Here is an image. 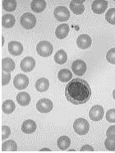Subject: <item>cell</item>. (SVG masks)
Returning <instances> with one entry per match:
<instances>
[{
    "instance_id": "13",
    "label": "cell",
    "mask_w": 115,
    "mask_h": 153,
    "mask_svg": "<svg viewBox=\"0 0 115 153\" xmlns=\"http://www.w3.org/2000/svg\"><path fill=\"white\" fill-rule=\"evenodd\" d=\"M36 128H37V125L35 123V122L31 119L26 120L21 125V130L26 134H31L33 132H35Z\"/></svg>"
},
{
    "instance_id": "8",
    "label": "cell",
    "mask_w": 115,
    "mask_h": 153,
    "mask_svg": "<svg viewBox=\"0 0 115 153\" xmlns=\"http://www.w3.org/2000/svg\"><path fill=\"white\" fill-rule=\"evenodd\" d=\"M89 117L92 121H100L104 117V108L101 105H94L89 112Z\"/></svg>"
},
{
    "instance_id": "30",
    "label": "cell",
    "mask_w": 115,
    "mask_h": 153,
    "mask_svg": "<svg viewBox=\"0 0 115 153\" xmlns=\"http://www.w3.org/2000/svg\"><path fill=\"white\" fill-rule=\"evenodd\" d=\"M106 59L110 64L115 65V48H112L106 54Z\"/></svg>"
},
{
    "instance_id": "25",
    "label": "cell",
    "mask_w": 115,
    "mask_h": 153,
    "mask_svg": "<svg viewBox=\"0 0 115 153\" xmlns=\"http://www.w3.org/2000/svg\"><path fill=\"white\" fill-rule=\"evenodd\" d=\"M15 103L12 100H7L6 101H4L3 105H2V110L4 114H12L14 110H15Z\"/></svg>"
},
{
    "instance_id": "20",
    "label": "cell",
    "mask_w": 115,
    "mask_h": 153,
    "mask_svg": "<svg viewBox=\"0 0 115 153\" xmlns=\"http://www.w3.org/2000/svg\"><path fill=\"white\" fill-rule=\"evenodd\" d=\"M72 78H73V73L68 69H62L58 73V79L63 83L70 81Z\"/></svg>"
},
{
    "instance_id": "23",
    "label": "cell",
    "mask_w": 115,
    "mask_h": 153,
    "mask_svg": "<svg viewBox=\"0 0 115 153\" xmlns=\"http://www.w3.org/2000/svg\"><path fill=\"white\" fill-rule=\"evenodd\" d=\"M71 145V140L67 136L59 137L57 140V146L60 150H67Z\"/></svg>"
},
{
    "instance_id": "3",
    "label": "cell",
    "mask_w": 115,
    "mask_h": 153,
    "mask_svg": "<svg viewBox=\"0 0 115 153\" xmlns=\"http://www.w3.org/2000/svg\"><path fill=\"white\" fill-rule=\"evenodd\" d=\"M36 51L37 53L42 57H48L51 56L53 51V47L52 44L47 42V41H41L37 44L36 46Z\"/></svg>"
},
{
    "instance_id": "24",
    "label": "cell",
    "mask_w": 115,
    "mask_h": 153,
    "mask_svg": "<svg viewBox=\"0 0 115 153\" xmlns=\"http://www.w3.org/2000/svg\"><path fill=\"white\" fill-rule=\"evenodd\" d=\"M18 150V145L13 140H8L3 143L2 152H16Z\"/></svg>"
},
{
    "instance_id": "2",
    "label": "cell",
    "mask_w": 115,
    "mask_h": 153,
    "mask_svg": "<svg viewBox=\"0 0 115 153\" xmlns=\"http://www.w3.org/2000/svg\"><path fill=\"white\" fill-rule=\"evenodd\" d=\"M73 129L78 135H86L90 130V124L85 118H77L74 122Z\"/></svg>"
},
{
    "instance_id": "16",
    "label": "cell",
    "mask_w": 115,
    "mask_h": 153,
    "mask_svg": "<svg viewBox=\"0 0 115 153\" xmlns=\"http://www.w3.org/2000/svg\"><path fill=\"white\" fill-rule=\"evenodd\" d=\"M15 66H16V65L12 59L6 57L2 60V71H3L11 73L14 71Z\"/></svg>"
},
{
    "instance_id": "19",
    "label": "cell",
    "mask_w": 115,
    "mask_h": 153,
    "mask_svg": "<svg viewBox=\"0 0 115 153\" xmlns=\"http://www.w3.org/2000/svg\"><path fill=\"white\" fill-rule=\"evenodd\" d=\"M49 88V81L45 78H40L35 83V89L39 92H45Z\"/></svg>"
},
{
    "instance_id": "31",
    "label": "cell",
    "mask_w": 115,
    "mask_h": 153,
    "mask_svg": "<svg viewBox=\"0 0 115 153\" xmlns=\"http://www.w3.org/2000/svg\"><path fill=\"white\" fill-rule=\"evenodd\" d=\"M10 134V128L7 127V126H3V127H2V130H1V139H2V140H5V139L8 138Z\"/></svg>"
},
{
    "instance_id": "1",
    "label": "cell",
    "mask_w": 115,
    "mask_h": 153,
    "mask_svg": "<svg viewBox=\"0 0 115 153\" xmlns=\"http://www.w3.org/2000/svg\"><path fill=\"white\" fill-rule=\"evenodd\" d=\"M65 96L73 104H84L91 99V89L85 79H73L65 88Z\"/></svg>"
},
{
    "instance_id": "17",
    "label": "cell",
    "mask_w": 115,
    "mask_h": 153,
    "mask_svg": "<svg viewBox=\"0 0 115 153\" xmlns=\"http://www.w3.org/2000/svg\"><path fill=\"white\" fill-rule=\"evenodd\" d=\"M70 27L68 24H61L56 29L55 35L59 39H63L68 35Z\"/></svg>"
},
{
    "instance_id": "5",
    "label": "cell",
    "mask_w": 115,
    "mask_h": 153,
    "mask_svg": "<svg viewBox=\"0 0 115 153\" xmlns=\"http://www.w3.org/2000/svg\"><path fill=\"white\" fill-rule=\"evenodd\" d=\"M53 16L57 21L67 22L70 18V12L66 7L59 6L53 11Z\"/></svg>"
},
{
    "instance_id": "15",
    "label": "cell",
    "mask_w": 115,
    "mask_h": 153,
    "mask_svg": "<svg viewBox=\"0 0 115 153\" xmlns=\"http://www.w3.org/2000/svg\"><path fill=\"white\" fill-rule=\"evenodd\" d=\"M83 3L84 1H75V0H73L70 3V9L75 14H82L85 11Z\"/></svg>"
},
{
    "instance_id": "35",
    "label": "cell",
    "mask_w": 115,
    "mask_h": 153,
    "mask_svg": "<svg viewBox=\"0 0 115 153\" xmlns=\"http://www.w3.org/2000/svg\"><path fill=\"white\" fill-rule=\"evenodd\" d=\"M81 152H94V148L90 145H85L80 150Z\"/></svg>"
},
{
    "instance_id": "9",
    "label": "cell",
    "mask_w": 115,
    "mask_h": 153,
    "mask_svg": "<svg viewBox=\"0 0 115 153\" xmlns=\"http://www.w3.org/2000/svg\"><path fill=\"white\" fill-rule=\"evenodd\" d=\"M86 64L82 60H77L72 64V71L78 76H82L86 71Z\"/></svg>"
},
{
    "instance_id": "37",
    "label": "cell",
    "mask_w": 115,
    "mask_h": 153,
    "mask_svg": "<svg viewBox=\"0 0 115 153\" xmlns=\"http://www.w3.org/2000/svg\"><path fill=\"white\" fill-rule=\"evenodd\" d=\"M113 97H114V99L115 100V89L114 90V92H113Z\"/></svg>"
},
{
    "instance_id": "34",
    "label": "cell",
    "mask_w": 115,
    "mask_h": 153,
    "mask_svg": "<svg viewBox=\"0 0 115 153\" xmlns=\"http://www.w3.org/2000/svg\"><path fill=\"white\" fill-rule=\"evenodd\" d=\"M106 136L109 139H115V125L110 126L106 132Z\"/></svg>"
},
{
    "instance_id": "18",
    "label": "cell",
    "mask_w": 115,
    "mask_h": 153,
    "mask_svg": "<svg viewBox=\"0 0 115 153\" xmlns=\"http://www.w3.org/2000/svg\"><path fill=\"white\" fill-rule=\"evenodd\" d=\"M46 2L45 0H33L31 4V7L35 13H41L45 9Z\"/></svg>"
},
{
    "instance_id": "36",
    "label": "cell",
    "mask_w": 115,
    "mask_h": 153,
    "mask_svg": "<svg viewBox=\"0 0 115 153\" xmlns=\"http://www.w3.org/2000/svg\"><path fill=\"white\" fill-rule=\"evenodd\" d=\"M40 152H51V150L48 149V148H43V149L40 150Z\"/></svg>"
},
{
    "instance_id": "21",
    "label": "cell",
    "mask_w": 115,
    "mask_h": 153,
    "mask_svg": "<svg viewBox=\"0 0 115 153\" xmlns=\"http://www.w3.org/2000/svg\"><path fill=\"white\" fill-rule=\"evenodd\" d=\"M17 101L21 106H27L31 103V96L26 92L19 93L17 96Z\"/></svg>"
},
{
    "instance_id": "14",
    "label": "cell",
    "mask_w": 115,
    "mask_h": 153,
    "mask_svg": "<svg viewBox=\"0 0 115 153\" xmlns=\"http://www.w3.org/2000/svg\"><path fill=\"white\" fill-rule=\"evenodd\" d=\"M8 51L12 56H20L23 52V46L18 42H10L8 44Z\"/></svg>"
},
{
    "instance_id": "7",
    "label": "cell",
    "mask_w": 115,
    "mask_h": 153,
    "mask_svg": "<svg viewBox=\"0 0 115 153\" xmlns=\"http://www.w3.org/2000/svg\"><path fill=\"white\" fill-rule=\"evenodd\" d=\"M13 85L16 89L22 90V89H26L29 85V79L26 75H23V74H19L15 76L13 79Z\"/></svg>"
},
{
    "instance_id": "28",
    "label": "cell",
    "mask_w": 115,
    "mask_h": 153,
    "mask_svg": "<svg viewBox=\"0 0 115 153\" xmlns=\"http://www.w3.org/2000/svg\"><path fill=\"white\" fill-rule=\"evenodd\" d=\"M105 18L109 24L115 25V8H110L109 10L107 11L105 14Z\"/></svg>"
},
{
    "instance_id": "33",
    "label": "cell",
    "mask_w": 115,
    "mask_h": 153,
    "mask_svg": "<svg viewBox=\"0 0 115 153\" xmlns=\"http://www.w3.org/2000/svg\"><path fill=\"white\" fill-rule=\"evenodd\" d=\"M11 79V74L8 72H2V85H7Z\"/></svg>"
},
{
    "instance_id": "10",
    "label": "cell",
    "mask_w": 115,
    "mask_h": 153,
    "mask_svg": "<svg viewBox=\"0 0 115 153\" xmlns=\"http://www.w3.org/2000/svg\"><path fill=\"white\" fill-rule=\"evenodd\" d=\"M108 7V2L105 0H95L92 3L91 9L96 14L104 13Z\"/></svg>"
},
{
    "instance_id": "6",
    "label": "cell",
    "mask_w": 115,
    "mask_h": 153,
    "mask_svg": "<svg viewBox=\"0 0 115 153\" xmlns=\"http://www.w3.org/2000/svg\"><path fill=\"white\" fill-rule=\"evenodd\" d=\"M53 103L49 99H41L36 103V108L41 114H48L53 110Z\"/></svg>"
},
{
    "instance_id": "26",
    "label": "cell",
    "mask_w": 115,
    "mask_h": 153,
    "mask_svg": "<svg viewBox=\"0 0 115 153\" xmlns=\"http://www.w3.org/2000/svg\"><path fill=\"white\" fill-rule=\"evenodd\" d=\"M67 60V55L65 52V51L63 50H59L58 51L56 54L54 55V61H55L57 64L63 65Z\"/></svg>"
},
{
    "instance_id": "27",
    "label": "cell",
    "mask_w": 115,
    "mask_h": 153,
    "mask_svg": "<svg viewBox=\"0 0 115 153\" xmlns=\"http://www.w3.org/2000/svg\"><path fill=\"white\" fill-rule=\"evenodd\" d=\"M3 7L7 12H13L17 8V2L15 0H4L3 2Z\"/></svg>"
},
{
    "instance_id": "22",
    "label": "cell",
    "mask_w": 115,
    "mask_h": 153,
    "mask_svg": "<svg viewBox=\"0 0 115 153\" xmlns=\"http://www.w3.org/2000/svg\"><path fill=\"white\" fill-rule=\"evenodd\" d=\"M16 19L14 18L13 15L12 14H5L2 18V26L5 28H11L15 24Z\"/></svg>"
},
{
    "instance_id": "4",
    "label": "cell",
    "mask_w": 115,
    "mask_h": 153,
    "mask_svg": "<svg viewBox=\"0 0 115 153\" xmlns=\"http://www.w3.org/2000/svg\"><path fill=\"white\" fill-rule=\"evenodd\" d=\"M20 22L21 27L25 29H32L36 24V18L31 13H26L21 17Z\"/></svg>"
},
{
    "instance_id": "11",
    "label": "cell",
    "mask_w": 115,
    "mask_h": 153,
    "mask_svg": "<svg viewBox=\"0 0 115 153\" xmlns=\"http://www.w3.org/2000/svg\"><path fill=\"white\" fill-rule=\"evenodd\" d=\"M77 44L79 48L82 49V50H86V49H88L89 47H91V44H92V40L87 34H81L77 37Z\"/></svg>"
},
{
    "instance_id": "32",
    "label": "cell",
    "mask_w": 115,
    "mask_h": 153,
    "mask_svg": "<svg viewBox=\"0 0 115 153\" xmlns=\"http://www.w3.org/2000/svg\"><path fill=\"white\" fill-rule=\"evenodd\" d=\"M106 119L111 123H115V108H111L106 113Z\"/></svg>"
},
{
    "instance_id": "29",
    "label": "cell",
    "mask_w": 115,
    "mask_h": 153,
    "mask_svg": "<svg viewBox=\"0 0 115 153\" xmlns=\"http://www.w3.org/2000/svg\"><path fill=\"white\" fill-rule=\"evenodd\" d=\"M105 148L108 151H112V152H114L115 151V139H109L107 138L105 139Z\"/></svg>"
},
{
    "instance_id": "12",
    "label": "cell",
    "mask_w": 115,
    "mask_h": 153,
    "mask_svg": "<svg viewBox=\"0 0 115 153\" xmlns=\"http://www.w3.org/2000/svg\"><path fill=\"white\" fill-rule=\"evenodd\" d=\"M21 69L24 72H31L35 66V61L33 57L27 56L21 61Z\"/></svg>"
}]
</instances>
